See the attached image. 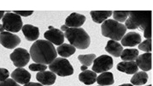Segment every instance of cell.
Returning a JSON list of instances; mask_svg holds the SVG:
<instances>
[{
	"mask_svg": "<svg viewBox=\"0 0 153 86\" xmlns=\"http://www.w3.org/2000/svg\"><path fill=\"white\" fill-rule=\"evenodd\" d=\"M148 86H152V85H148Z\"/></svg>",
	"mask_w": 153,
	"mask_h": 86,
	"instance_id": "cell-39",
	"label": "cell"
},
{
	"mask_svg": "<svg viewBox=\"0 0 153 86\" xmlns=\"http://www.w3.org/2000/svg\"><path fill=\"white\" fill-rule=\"evenodd\" d=\"M30 57L32 60L38 64H50L57 58V51L53 44L47 40H36L31 46Z\"/></svg>",
	"mask_w": 153,
	"mask_h": 86,
	"instance_id": "cell-1",
	"label": "cell"
},
{
	"mask_svg": "<svg viewBox=\"0 0 153 86\" xmlns=\"http://www.w3.org/2000/svg\"><path fill=\"white\" fill-rule=\"evenodd\" d=\"M56 51L61 57H68L75 53L76 49L71 44H62L57 48Z\"/></svg>",
	"mask_w": 153,
	"mask_h": 86,
	"instance_id": "cell-22",
	"label": "cell"
},
{
	"mask_svg": "<svg viewBox=\"0 0 153 86\" xmlns=\"http://www.w3.org/2000/svg\"><path fill=\"white\" fill-rule=\"evenodd\" d=\"M81 70L82 71H85V70H88V66H84V65H82L81 66Z\"/></svg>",
	"mask_w": 153,
	"mask_h": 86,
	"instance_id": "cell-35",
	"label": "cell"
},
{
	"mask_svg": "<svg viewBox=\"0 0 153 86\" xmlns=\"http://www.w3.org/2000/svg\"><path fill=\"white\" fill-rule=\"evenodd\" d=\"M85 19V16L83 14L73 13L66 18L65 25L69 28H79L83 25Z\"/></svg>",
	"mask_w": 153,
	"mask_h": 86,
	"instance_id": "cell-12",
	"label": "cell"
},
{
	"mask_svg": "<svg viewBox=\"0 0 153 86\" xmlns=\"http://www.w3.org/2000/svg\"><path fill=\"white\" fill-rule=\"evenodd\" d=\"M92 70L96 73H102L109 70L113 67L114 62L111 57L102 55L94 60Z\"/></svg>",
	"mask_w": 153,
	"mask_h": 86,
	"instance_id": "cell-8",
	"label": "cell"
},
{
	"mask_svg": "<svg viewBox=\"0 0 153 86\" xmlns=\"http://www.w3.org/2000/svg\"><path fill=\"white\" fill-rule=\"evenodd\" d=\"M139 56V51L136 49H126L123 51L120 57L124 61H134Z\"/></svg>",
	"mask_w": 153,
	"mask_h": 86,
	"instance_id": "cell-24",
	"label": "cell"
},
{
	"mask_svg": "<svg viewBox=\"0 0 153 86\" xmlns=\"http://www.w3.org/2000/svg\"><path fill=\"white\" fill-rule=\"evenodd\" d=\"M49 69L53 73L59 76L72 75L74 73L73 66L66 58L58 57L49 64Z\"/></svg>",
	"mask_w": 153,
	"mask_h": 86,
	"instance_id": "cell-5",
	"label": "cell"
},
{
	"mask_svg": "<svg viewBox=\"0 0 153 86\" xmlns=\"http://www.w3.org/2000/svg\"><path fill=\"white\" fill-rule=\"evenodd\" d=\"M64 36L75 49H85L90 44V36L82 28H68L65 32Z\"/></svg>",
	"mask_w": 153,
	"mask_h": 86,
	"instance_id": "cell-3",
	"label": "cell"
},
{
	"mask_svg": "<svg viewBox=\"0 0 153 86\" xmlns=\"http://www.w3.org/2000/svg\"><path fill=\"white\" fill-rule=\"evenodd\" d=\"M105 50L110 55L116 57H120L122 52L123 51V47L118 42L115 40H110L107 43Z\"/></svg>",
	"mask_w": 153,
	"mask_h": 86,
	"instance_id": "cell-18",
	"label": "cell"
},
{
	"mask_svg": "<svg viewBox=\"0 0 153 86\" xmlns=\"http://www.w3.org/2000/svg\"><path fill=\"white\" fill-rule=\"evenodd\" d=\"M96 59L95 54H88V55H79L78 56V59L83 65L89 66L93 63Z\"/></svg>",
	"mask_w": 153,
	"mask_h": 86,
	"instance_id": "cell-25",
	"label": "cell"
},
{
	"mask_svg": "<svg viewBox=\"0 0 153 86\" xmlns=\"http://www.w3.org/2000/svg\"><path fill=\"white\" fill-rule=\"evenodd\" d=\"M9 71L6 68H0V81H4L8 79Z\"/></svg>",
	"mask_w": 153,
	"mask_h": 86,
	"instance_id": "cell-30",
	"label": "cell"
},
{
	"mask_svg": "<svg viewBox=\"0 0 153 86\" xmlns=\"http://www.w3.org/2000/svg\"><path fill=\"white\" fill-rule=\"evenodd\" d=\"M4 14H5L4 11H0V19H1L2 18H3Z\"/></svg>",
	"mask_w": 153,
	"mask_h": 86,
	"instance_id": "cell-37",
	"label": "cell"
},
{
	"mask_svg": "<svg viewBox=\"0 0 153 86\" xmlns=\"http://www.w3.org/2000/svg\"><path fill=\"white\" fill-rule=\"evenodd\" d=\"M0 86H21L13 79H7L4 81H0Z\"/></svg>",
	"mask_w": 153,
	"mask_h": 86,
	"instance_id": "cell-29",
	"label": "cell"
},
{
	"mask_svg": "<svg viewBox=\"0 0 153 86\" xmlns=\"http://www.w3.org/2000/svg\"><path fill=\"white\" fill-rule=\"evenodd\" d=\"M112 13L115 21L120 23L126 21L129 15V11H114Z\"/></svg>",
	"mask_w": 153,
	"mask_h": 86,
	"instance_id": "cell-26",
	"label": "cell"
},
{
	"mask_svg": "<svg viewBox=\"0 0 153 86\" xmlns=\"http://www.w3.org/2000/svg\"><path fill=\"white\" fill-rule=\"evenodd\" d=\"M97 81L98 84L100 85H111L114 84V79L113 74L110 72H105L97 76Z\"/></svg>",
	"mask_w": 153,
	"mask_h": 86,
	"instance_id": "cell-21",
	"label": "cell"
},
{
	"mask_svg": "<svg viewBox=\"0 0 153 86\" xmlns=\"http://www.w3.org/2000/svg\"><path fill=\"white\" fill-rule=\"evenodd\" d=\"M36 79L42 85H51L56 82V75L51 71L39 72L36 75Z\"/></svg>",
	"mask_w": 153,
	"mask_h": 86,
	"instance_id": "cell-15",
	"label": "cell"
},
{
	"mask_svg": "<svg viewBox=\"0 0 153 86\" xmlns=\"http://www.w3.org/2000/svg\"><path fill=\"white\" fill-rule=\"evenodd\" d=\"M22 32L24 36L28 41L36 40L40 36V32L38 27L30 24H26L22 27Z\"/></svg>",
	"mask_w": 153,
	"mask_h": 86,
	"instance_id": "cell-16",
	"label": "cell"
},
{
	"mask_svg": "<svg viewBox=\"0 0 153 86\" xmlns=\"http://www.w3.org/2000/svg\"><path fill=\"white\" fill-rule=\"evenodd\" d=\"M49 30L44 33V36L47 41L51 44L57 45L62 44L64 41V33L58 29L53 28L51 26L49 27Z\"/></svg>",
	"mask_w": 153,
	"mask_h": 86,
	"instance_id": "cell-10",
	"label": "cell"
},
{
	"mask_svg": "<svg viewBox=\"0 0 153 86\" xmlns=\"http://www.w3.org/2000/svg\"><path fill=\"white\" fill-rule=\"evenodd\" d=\"M4 30L8 32H19L23 27V21L18 14L14 13H7L2 18Z\"/></svg>",
	"mask_w": 153,
	"mask_h": 86,
	"instance_id": "cell-6",
	"label": "cell"
},
{
	"mask_svg": "<svg viewBox=\"0 0 153 86\" xmlns=\"http://www.w3.org/2000/svg\"><path fill=\"white\" fill-rule=\"evenodd\" d=\"M23 86H43L41 83H34V82H29L26 84L24 85Z\"/></svg>",
	"mask_w": 153,
	"mask_h": 86,
	"instance_id": "cell-33",
	"label": "cell"
},
{
	"mask_svg": "<svg viewBox=\"0 0 153 86\" xmlns=\"http://www.w3.org/2000/svg\"><path fill=\"white\" fill-rule=\"evenodd\" d=\"M20 43L21 39L18 36L8 32L0 33V44L6 49H14Z\"/></svg>",
	"mask_w": 153,
	"mask_h": 86,
	"instance_id": "cell-9",
	"label": "cell"
},
{
	"mask_svg": "<svg viewBox=\"0 0 153 86\" xmlns=\"http://www.w3.org/2000/svg\"><path fill=\"white\" fill-rule=\"evenodd\" d=\"M148 79V74L144 71L138 72L135 73V75L131 78V82L132 85H142L147 83Z\"/></svg>",
	"mask_w": 153,
	"mask_h": 86,
	"instance_id": "cell-23",
	"label": "cell"
},
{
	"mask_svg": "<svg viewBox=\"0 0 153 86\" xmlns=\"http://www.w3.org/2000/svg\"><path fill=\"white\" fill-rule=\"evenodd\" d=\"M99 86H102V85H99Z\"/></svg>",
	"mask_w": 153,
	"mask_h": 86,
	"instance_id": "cell-40",
	"label": "cell"
},
{
	"mask_svg": "<svg viewBox=\"0 0 153 86\" xmlns=\"http://www.w3.org/2000/svg\"><path fill=\"white\" fill-rule=\"evenodd\" d=\"M11 77L14 81L19 84H26L30 82L31 74L27 70L23 68H18L14 70L11 74Z\"/></svg>",
	"mask_w": 153,
	"mask_h": 86,
	"instance_id": "cell-11",
	"label": "cell"
},
{
	"mask_svg": "<svg viewBox=\"0 0 153 86\" xmlns=\"http://www.w3.org/2000/svg\"><path fill=\"white\" fill-rule=\"evenodd\" d=\"M112 11H91L90 15L94 22L97 23H103L111 16Z\"/></svg>",
	"mask_w": 153,
	"mask_h": 86,
	"instance_id": "cell-20",
	"label": "cell"
},
{
	"mask_svg": "<svg viewBox=\"0 0 153 86\" xmlns=\"http://www.w3.org/2000/svg\"><path fill=\"white\" fill-rule=\"evenodd\" d=\"M142 37L140 33L135 32H131L124 35L121 39V44L124 47H135L140 44Z\"/></svg>",
	"mask_w": 153,
	"mask_h": 86,
	"instance_id": "cell-13",
	"label": "cell"
},
{
	"mask_svg": "<svg viewBox=\"0 0 153 86\" xmlns=\"http://www.w3.org/2000/svg\"><path fill=\"white\" fill-rule=\"evenodd\" d=\"M68 28L69 27H67L66 25H62V27H61V30H62V31H64V32H66V31L68 30Z\"/></svg>",
	"mask_w": 153,
	"mask_h": 86,
	"instance_id": "cell-34",
	"label": "cell"
},
{
	"mask_svg": "<svg viewBox=\"0 0 153 86\" xmlns=\"http://www.w3.org/2000/svg\"><path fill=\"white\" fill-rule=\"evenodd\" d=\"M47 68V66L45 65V64H32L29 66V69L32 71H35V72H43L46 70Z\"/></svg>",
	"mask_w": 153,
	"mask_h": 86,
	"instance_id": "cell-28",
	"label": "cell"
},
{
	"mask_svg": "<svg viewBox=\"0 0 153 86\" xmlns=\"http://www.w3.org/2000/svg\"><path fill=\"white\" fill-rule=\"evenodd\" d=\"M139 49L143 51L149 53L152 51V40L151 39H147L139 44Z\"/></svg>",
	"mask_w": 153,
	"mask_h": 86,
	"instance_id": "cell-27",
	"label": "cell"
},
{
	"mask_svg": "<svg viewBox=\"0 0 153 86\" xmlns=\"http://www.w3.org/2000/svg\"><path fill=\"white\" fill-rule=\"evenodd\" d=\"M143 36L147 39H151V25L148 26L143 30Z\"/></svg>",
	"mask_w": 153,
	"mask_h": 86,
	"instance_id": "cell-32",
	"label": "cell"
},
{
	"mask_svg": "<svg viewBox=\"0 0 153 86\" xmlns=\"http://www.w3.org/2000/svg\"><path fill=\"white\" fill-rule=\"evenodd\" d=\"M151 11H131L129 12L128 19L126 20L125 27L129 30L140 28L144 30L151 25Z\"/></svg>",
	"mask_w": 153,
	"mask_h": 86,
	"instance_id": "cell-2",
	"label": "cell"
},
{
	"mask_svg": "<svg viewBox=\"0 0 153 86\" xmlns=\"http://www.w3.org/2000/svg\"><path fill=\"white\" fill-rule=\"evenodd\" d=\"M4 30H4V27L3 25H1V24H0V33L4 32Z\"/></svg>",
	"mask_w": 153,
	"mask_h": 86,
	"instance_id": "cell-36",
	"label": "cell"
},
{
	"mask_svg": "<svg viewBox=\"0 0 153 86\" xmlns=\"http://www.w3.org/2000/svg\"><path fill=\"white\" fill-rule=\"evenodd\" d=\"M97 73H94V71L89 70L83 71L79 75V79L81 82L88 85L94 84L97 81Z\"/></svg>",
	"mask_w": 153,
	"mask_h": 86,
	"instance_id": "cell-19",
	"label": "cell"
},
{
	"mask_svg": "<svg viewBox=\"0 0 153 86\" xmlns=\"http://www.w3.org/2000/svg\"><path fill=\"white\" fill-rule=\"evenodd\" d=\"M135 63L138 68L143 71H149L152 68V53H146L140 55L135 59Z\"/></svg>",
	"mask_w": 153,
	"mask_h": 86,
	"instance_id": "cell-14",
	"label": "cell"
},
{
	"mask_svg": "<svg viewBox=\"0 0 153 86\" xmlns=\"http://www.w3.org/2000/svg\"><path fill=\"white\" fill-rule=\"evenodd\" d=\"M14 13L18 14L20 16H24V17H27L33 13V11H14Z\"/></svg>",
	"mask_w": 153,
	"mask_h": 86,
	"instance_id": "cell-31",
	"label": "cell"
},
{
	"mask_svg": "<svg viewBox=\"0 0 153 86\" xmlns=\"http://www.w3.org/2000/svg\"><path fill=\"white\" fill-rule=\"evenodd\" d=\"M126 32L125 25L113 19H107L102 23L101 25L102 36L111 38L115 41L120 40L125 35Z\"/></svg>",
	"mask_w": 153,
	"mask_h": 86,
	"instance_id": "cell-4",
	"label": "cell"
},
{
	"mask_svg": "<svg viewBox=\"0 0 153 86\" xmlns=\"http://www.w3.org/2000/svg\"><path fill=\"white\" fill-rule=\"evenodd\" d=\"M119 86H133V85L131 84V83H125V84H123Z\"/></svg>",
	"mask_w": 153,
	"mask_h": 86,
	"instance_id": "cell-38",
	"label": "cell"
},
{
	"mask_svg": "<svg viewBox=\"0 0 153 86\" xmlns=\"http://www.w3.org/2000/svg\"><path fill=\"white\" fill-rule=\"evenodd\" d=\"M117 69L122 73L128 75H133L137 73L138 67L134 61H124L121 62L117 65Z\"/></svg>",
	"mask_w": 153,
	"mask_h": 86,
	"instance_id": "cell-17",
	"label": "cell"
},
{
	"mask_svg": "<svg viewBox=\"0 0 153 86\" xmlns=\"http://www.w3.org/2000/svg\"><path fill=\"white\" fill-rule=\"evenodd\" d=\"M10 58L13 62V64L17 68H23L27 65L30 62V54L27 50L23 48H16L10 55Z\"/></svg>",
	"mask_w": 153,
	"mask_h": 86,
	"instance_id": "cell-7",
	"label": "cell"
}]
</instances>
